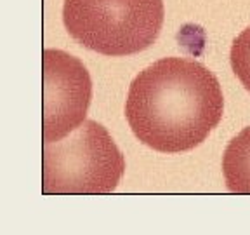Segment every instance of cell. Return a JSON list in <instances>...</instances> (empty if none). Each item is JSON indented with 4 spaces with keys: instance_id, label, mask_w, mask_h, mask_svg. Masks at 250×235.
<instances>
[{
    "instance_id": "7a4b0ae2",
    "label": "cell",
    "mask_w": 250,
    "mask_h": 235,
    "mask_svg": "<svg viewBox=\"0 0 250 235\" xmlns=\"http://www.w3.org/2000/svg\"><path fill=\"white\" fill-rule=\"evenodd\" d=\"M162 0H64L62 23L71 39L104 56H130L156 42Z\"/></svg>"
},
{
    "instance_id": "3957f363",
    "label": "cell",
    "mask_w": 250,
    "mask_h": 235,
    "mask_svg": "<svg viewBox=\"0 0 250 235\" xmlns=\"http://www.w3.org/2000/svg\"><path fill=\"white\" fill-rule=\"evenodd\" d=\"M124 172L125 157L96 120H83L62 140L43 143L45 195L111 193Z\"/></svg>"
},
{
    "instance_id": "5b68a950",
    "label": "cell",
    "mask_w": 250,
    "mask_h": 235,
    "mask_svg": "<svg viewBox=\"0 0 250 235\" xmlns=\"http://www.w3.org/2000/svg\"><path fill=\"white\" fill-rule=\"evenodd\" d=\"M223 172L229 192L250 195V127L228 143L223 155Z\"/></svg>"
},
{
    "instance_id": "277c9868",
    "label": "cell",
    "mask_w": 250,
    "mask_h": 235,
    "mask_svg": "<svg viewBox=\"0 0 250 235\" xmlns=\"http://www.w3.org/2000/svg\"><path fill=\"white\" fill-rule=\"evenodd\" d=\"M92 82L83 63L59 49L43 51V143H54L85 120Z\"/></svg>"
},
{
    "instance_id": "6da1fadb",
    "label": "cell",
    "mask_w": 250,
    "mask_h": 235,
    "mask_svg": "<svg viewBox=\"0 0 250 235\" xmlns=\"http://www.w3.org/2000/svg\"><path fill=\"white\" fill-rule=\"evenodd\" d=\"M224 114L215 75L189 58H164L132 80L125 117L134 136L162 153L196 148Z\"/></svg>"
},
{
    "instance_id": "8992f818",
    "label": "cell",
    "mask_w": 250,
    "mask_h": 235,
    "mask_svg": "<svg viewBox=\"0 0 250 235\" xmlns=\"http://www.w3.org/2000/svg\"><path fill=\"white\" fill-rule=\"evenodd\" d=\"M229 61L234 75L242 86L250 93V26L233 40L229 51Z\"/></svg>"
}]
</instances>
